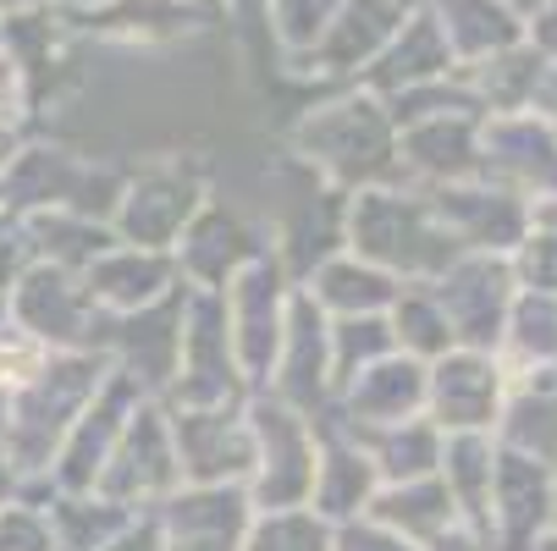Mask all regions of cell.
Returning <instances> with one entry per match:
<instances>
[{
    "instance_id": "6da1fadb",
    "label": "cell",
    "mask_w": 557,
    "mask_h": 551,
    "mask_svg": "<svg viewBox=\"0 0 557 551\" xmlns=\"http://www.w3.org/2000/svg\"><path fill=\"white\" fill-rule=\"evenodd\" d=\"M106 375H111V353H50L12 391V414H7L0 447L12 452V463L23 468V480L34 491H45L55 452L66 447V436L84 419V409L100 398Z\"/></svg>"
},
{
    "instance_id": "7a4b0ae2",
    "label": "cell",
    "mask_w": 557,
    "mask_h": 551,
    "mask_svg": "<svg viewBox=\"0 0 557 551\" xmlns=\"http://www.w3.org/2000/svg\"><path fill=\"white\" fill-rule=\"evenodd\" d=\"M343 238L359 260L392 271L397 281H436L463 254L436 204L397 188H359L343 215Z\"/></svg>"
},
{
    "instance_id": "3957f363",
    "label": "cell",
    "mask_w": 557,
    "mask_h": 551,
    "mask_svg": "<svg viewBox=\"0 0 557 551\" xmlns=\"http://www.w3.org/2000/svg\"><path fill=\"white\" fill-rule=\"evenodd\" d=\"M249 425H255V475L249 497L260 513L309 508L314 468H321V419L282 403L276 391H249Z\"/></svg>"
},
{
    "instance_id": "277c9868",
    "label": "cell",
    "mask_w": 557,
    "mask_h": 551,
    "mask_svg": "<svg viewBox=\"0 0 557 551\" xmlns=\"http://www.w3.org/2000/svg\"><path fill=\"white\" fill-rule=\"evenodd\" d=\"M12 321L45 353H106V331H111L84 271H66L50 260L28 265L12 281Z\"/></svg>"
},
{
    "instance_id": "5b68a950",
    "label": "cell",
    "mask_w": 557,
    "mask_h": 551,
    "mask_svg": "<svg viewBox=\"0 0 557 551\" xmlns=\"http://www.w3.org/2000/svg\"><path fill=\"white\" fill-rule=\"evenodd\" d=\"M249 380L237 364V342H232V321H226V292L210 287H188L183 303V359H177V380L166 391V409H215V403H244Z\"/></svg>"
},
{
    "instance_id": "8992f818",
    "label": "cell",
    "mask_w": 557,
    "mask_h": 551,
    "mask_svg": "<svg viewBox=\"0 0 557 551\" xmlns=\"http://www.w3.org/2000/svg\"><path fill=\"white\" fill-rule=\"evenodd\" d=\"M293 292H298V281L276 260V249H265L260 260H249L226 281V321H232V342H237V364H244L249 391H265L271 375H276Z\"/></svg>"
},
{
    "instance_id": "52a82bcc",
    "label": "cell",
    "mask_w": 557,
    "mask_h": 551,
    "mask_svg": "<svg viewBox=\"0 0 557 551\" xmlns=\"http://www.w3.org/2000/svg\"><path fill=\"white\" fill-rule=\"evenodd\" d=\"M95 491L106 502L138 513V518H149L161 502H172L183 491V458H177V436H172V409L161 398H149L133 414V425L116 441Z\"/></svg>"
},
{
    "instance_id": "ba28073f",
    "label": "cell",
    "mask_w": 557,
    "mask_h": 551,
    "mask_svg": "<svg viewBox=\"0 0 557 551\" xmlns=\"http://www.w3.org/2000/svg\"><path fill=\"white\" fill-rule=\"evenodd\" d=\"M513 403V370L503 353L481 348H453L431 364V391H425V414L442 425V436H503Z\"/></svg>"
},
{
    "instance_id": "9c48e42d",
    "label": "cell",
    "mask_w": 557,
    "mask_h": 551,
    "mask_svg": "<svg viewBox=\"0 0 557 551\" xmlns=\"http://www.w3.org/2000/svg\"><path fill=\"white\" fill-rule=\"evenodd\" d=\"M436 298L447 303V321L458 331V348L503 353L508 314L519 303V276L508 254H458L436 276Z\"/></svg>"
},
{
    "instance_id": "30bf717a",
    "label": "cell",
    "mask_w": 557,
    "mask_h": 551,
    "mask_svg": "<svg viewBox=\"0 0 557 551\" xmlns=\"http://www.w3.org/2000/svg\"><path fill=\"white\" fill-rule=\"evenodd\" d=\"M144 403H149V386L138 375H127V370L111 364L100 398L84 409V419L72 425L66 447L55 452L45 491H95L100 475H106V463H111V452H116V441L127 436V425H133V414Z\"/></svg>"
},
{
    "instance_id": "8fae6325",
    "label": "cell",
    "mask_w": 557,
    "mask_h": 551,
    "mask_svg": "<svg viewBox=\"0 0 557 551\" xmlns=\"http://www.w3.org/2000/svg\"><path fill=\"white\" fill-rule=\"evenodd\" d=\"M172 436L183 458V486H249L255 475L249 398L215 409H172Z\"/></svg>"
},
{
    "instance_id": "7c38bea8",
    "label": "cell",
    "mask_w": 557,
    "mask_h": 551,
    "mask_svg": "<svg viewBox=\"0 0 557 551\" xmlns=\"http://www.w3.org/2000/svg\"><path fill=\"white\" fill-rule=\"evenodd\" d=\"M552 529H557V463L530 447L503 441L486 551H535L541 535Z\"/></svg>"
},
{
    "instance_id": "4fadbf2b",
    "label": "cell",
    "mask_w": 557,
    "mask_h": 551,
    "mask_svg": "<svg viewBox=\"0 0 557 551\" xmlns=\"http://www.w3.org/2000/svg\"><path fill=\"white\" fill-rule=\"evenodd\" d=\"M255 513L249 486H183L149 518L161 529V551H244Z\"/></svg>"
},
{
    "instance_id": "5bb4252c",
    "label": "cell",
    "mask_w": 557,
    "mask_h": 551,
    "mask_svg": "<svg viewBox=\"0 0 557 551\" xmlns=\"http://www.w3.org/2000/svg\"><path fill=\"white\" fill-rule=\"evenodd\" d=\"M282 403L304 409L321 419L337 398V375H332V314L314 303L304 287L293 292V314H287V337H282V353H276V375L271 386Z\"/></svg>"
},
{
    "instance_id": "9a60e30c",
    "label": "cell",
    "mask_w": 557,
    "mask_h": 551,
    "mask_svg": "<svg viewBox=\"0 0 557 551\" xmlns=\"http://www.w3.org/2000/svg\"><path fill=\"white\" fill-rule=\"evenodd\" d=\"M205 204H210V199L199 193L194 177L149 172V177H138V183H127V188L116 193L111 231H116V243H133V249H166V254H172Z\"/></svg>"
},
{
    "instance_id": "2e32d148",
    "label": "cell",
    "mask_w": 557,
    "mask_h": 551,
    "mask_svg": "<svg viewBox=\"0 0 557 551\" xmlns=\"http://www.w3.org/2000/svg\"><path fill=\"white\" fill-rule=\"evenodd\" d=\"M304 149L309 161H321L337 183H359V188H381L375 177L392 166V138L386 122L375 116V105H332L304 127Z\"/></svg>"
},
{
    "instance_id": "e0dca14e",
    "label": "cell",
    "mask_w": 557,
    "mask_h": 551,
    "mask_svg": "<svg viewBox=\"0 0 557 551\" xmlns=\"http://www.w3.org/2000/svg\"><path fill=\"white\" fill-rule=\"evenodd\" d=\"M183 303L188 287H177L166 303H154L144 314H127V321H111L106 331V353L116 370L138 375L149 386V398H166L177 380V359H183Z\"/></svg>"
},
{
    "instance_id": "ac0fdd59",
    "label": "cell",
    "mask_w": 557,
    "mask_h": 551,
    "mask_svg": "<svg viewBox=\"0 0 557 551\" xmlns=\"http://www.w3.org/2000/svg\"><path fill=\"white\" fill-rule=\"evenodd\" d=\"M442 226L458 238L463 254H513L524 243V231L535 226L530 204L508 188H481V183H458L431 193Z\"/></svg>"
},
{
    "instance_id": "d6986e66",
    "label": "cell",
    "mask_w": 557,
    "mask_h": 551,
    "mask_svg": "<svg viewBox=\"0 0 557 551\" xmlns=\"http://www.w3.org/2000/svg\"><path fill=\"white\" fill-rule=\"evenodd\" d=\"M425 391H431V364L392 353L381 364H370L354 386L337 391V403L326 409L337 425L348 430H375V425H404L425 414Z\"/></svg>"
},
{
    "instance_id": "ffe728a7",
    "label": "cell",
    "mask_w": 557,
    "mask_h": 551,
    "mask_svg": "<svg viewBox=\"0 0 557 551\" xmlns=\"http://www.w3.org/2000/svg\"><path fill=\"white\" fill-rule=\"evenodd\" d=\"M84 281H89V292H95L106 321L144 314L154 303H166L177 287H188L183 271H177V254H166V249H133V243H111L84 271Z\"/></svg>"
},
{
    "instance_id": "44dd1931",
    "label": "cell",
    "mask_w": 557,
    "mask_h": 551,
    "mask_svg": "<svg viewBox=\"0 0 557 551\" xmlns=\"http://www.w3.org/2000/svg\"><path fill=\"white\" fill-rule=\"evenodd\" d=\"M375 497H381V475H375L370 452L337 419L321 414V468H314L309 508L326 524H354V518H370Z\"/></svg>"
},
{
    "instance_id": "7402d4cb",
    "label": "cell",
    "mask_w": 557,
    "mask_h": 551,
    "mask_svg": "<svg viewBox=\"0 0 557 551\" xmlns=\"http://www.w3.org/2000/svg\"><path fill=\"white\" fill-rule=\"evenodd\" d=\"M172 254H177V271H183V281H188V287L226 292V281H232L237 271H244L249 260H260V254H265V243H255V231H249L244 221H237L232 210L205 204Z\"/></svg>"
},
{
    "instance_id": "603a6c76",
    "label": "cell",
    "mask_w": 557,
    "mask_h": 551,
    "mask_svg": "<svg viewBox=\"0 0 557 551\" xmlns=\"http://www.w3.org/2000/svg\"><path fill=\"white\" fill-rule=\"evenodd\" d=\"M497 458H503V436H447L442 452V486L463 518V529L481 540H492V497H497Z\"/></svg>"
},
{
    "instance_id": "cb8c5ba5",
    "label": "cell",
    "mask_w": 557,
    "mask_h": 551,
    "mask_svg": "<svg viewBox=\"0 0 557 551\" xmlns=\"http://www.w3.org/2000/svg\"><path fill=\"white\" fill-rule=\"evenodd\" d=\"M298 287H304L314 303H321L332 321H354V314H386V309L397 303V292H404V281H397L392 271L359 260L354 249L321 260Z\"/></svg>"
},
{
    "instance_id": "d4e9b609",
    "label": "cell",
    "mask_w": 557,
    "mask_h": 551,
    "mask_svg": "<svg viewBox=\"0 0 557 551\" xmlns=\"http://www.w3.org/2000/svg\"><path fill=\"white\" fill-rule=\"evenodd\" d=\"M332 419V414H326ZM348 430V425H343ZM370 463H375V475L381 486H404V480H431L442 475V452H447V436L431 414L420 419H404V425H375V430H348Z\"/></svg>"
},
{
    "instance_id": "484cf974",
    "label": "cell",
    "mask_w": 557,
    "mask_h": 551,
    "mask_svg": "<svg viewBox=\"0 0 557 551\" xmlns=\"http://www.w3.org/2000/svg\"><path fill=\"white\" fill-rule=\"evenodd\" d=\"M370 518H381L386 529H397L404 540H414V546H425V551H436L442 540L463 535V518H458V508H453L442 475H431V480H404V486H381Z\"/></svg>"
},
{
    "instance_id": "4316f807",
    "label": "cell",
    "mask_w": 557,
    "mask_h": 551,
    "mask_svg": "<svg viewBox=\"0 0 557 551\" xmlns=\"http://www.w3.org/2000/svg\"><path fill=\"white\" fill-rule=\"evenodd\" d=\"M397 154H404L414 172H425V177H436L447 188L486 177V149L474 143V127L458 122V116L453 122H420V127H409V138L397 143Z\"/></svg>"
},
{
    "instance_id": "83f0119b",
    "label": "cell",
    "mask_w": 557,
    "mask_h": 551,
    "mask_svg": "<svg viewBox=\"0 0 557 551\" xmlns=\"http://www.w3.org/2000/svg\"><path fill=\"white\" fill-rule=\"evenodd\" d=\"M45 508H50L61 551H106L116 535H127L138 524V513L106 502L100 491H50Z\"/></svg>"
},
{
    "instance_id": "f1b7e54d",
    "label": "cell",
    "mask_w": 557,
    "mask_h": 551,
    "mask_svg": "<svg viewBox=\"0 0 557 551\" xmlns=\"http://www.w3.org/2000/svg\"><path fill=\"white\" fill-rule=\"evenodd\" d=\"M386 314H392L397 348L420 364H436L442 353L458 348V331L447 321V303L436 298V281H404V292H397V303Z\"/></svg>"
},
{
    "instance_id": "f546056e",
    "label": "cell",
    "mask_w": 557,
    "mask_h": 551,
    "mask_svg": "<svg viewBox=\"0 0 557 551\" xmlns=\"http://www.w3.org/2000/svg\"><path fill=\"white\" fill-rule=\"evenodd\" d=\"M503 364L513 370V380L557 370V298L552 292H519L503 331Z\"/></svg>"
},
{
    "instance_id": "4dcf8cb0",
    "label": "cell",
    "mask_w": 557,
    "mask_h": 551,
    "mask_svg": "<svg viewBox=\"0 0 557 551\" xmlns=\"http://www.w3.org/2000/svg\"><path fill=\"white\" fill-rule=\"evenodd\" d=\"M392 353H404V348H397V331H392V314H354V321H332V375H337V391L354 386L370 364H381Z\"/></svg>"
},
{
    "instance_id": "1f68e13d",
    "label": "cell",
    "mask_w": 557,
    "mask_h": 551,
    "mask_svg": "<svg viewBox=\"0 0 557 551\" xmlns=\"http://www.w3.org/2000/svg\"><path fill=\"white\" fill-rule=\"evenodd\" d=\"M337 524H326L314 508H276V513H255L244 551H332Z\"/></svg>"
},
{
    "instance_id": "d6a6232c",
    "label": "cell",
    "mask_w": 557,
    "mask_h": 551,
    "mask_svg": "<svg viewBox=\"0 0 557 551\" xmlns=\"http://www.w3.org/2000/svg\"><path fill=\"white\" fill-rule=\"evenodd\" d=\"M45 497L50 491H23L17 502L0 508V551H61Z\"/></svg>"
},
{
    "instance_id": "836d02e7",
    "label": "cell",
    "mask_w": 557,
    "mask_h": 551,
    "mask_svg": "<svg viewBox=\"0 0 557 551\" xmlns=\"http://www.w3.org/2000/svg\"><path fill=\"white\" fill-rule=\"evenodd\" d=\"M508 260H513L519 292H552L557 298V231L552 226H530L524 243Z\"/></svg>"
},
{
    "instance_id": "e575fe53",
    "label": "cell",
    "mask_w": 557,
    "mask_h": 551,
    "mask_svg": "<svg viewBox=\"0 0 557 551\" xmlns=\"http://www.w3.org/2000/svg\"><path fill=\"white\" fill-rule=\"evenodd\" d=\"M332 551H425V546L404 540L397 529H386L381 518H354V524H337Z\"/></svg>"
},
{
    "instance_id": "d590c367",
    "label": "cell",
    "mask_w": 557,
    "mask_h": 551,
    "mask_svg": "<svg viewBox=\"0 0 557 551\" xmlns=\"http://www.w3.org/2000/svg\"><path fill=\"white\" fill-rule=\"evenodd\" d=\"M106 551H161V529H154V518H138L127 535H116Z\"/></svg>"
},
{
    "instance_id": "8d00e7d4",
    "label": "cell",
    "mask_w": 557,
    "mask_h": 551,
    "mask_svg": "<svg viewBox=\"0 0 557 551\" xmlns=\"http://www.w3.org/2000/svg\"><path fill=\"white\" fill-rule=\"evenodd\" d=\"M28 491V480H23V468L12 463V452L7 447H0V508H7V502H17Z\"/></svg>"
},
{
    "instance_id": "74e56055",
    "label": "cell",
    "mask_w": 557,
    "mask_h": 551,
    "mask_svg": "<svg viewBox=\"0 0 557 551\" xmlns=\"http://www.w3.org/2000/svg\"><path fill=\"white\" fill-rule=\"evenodd\" d=\"M0 326H12V292L0 287Z\"/></svg>"
},
{
    "instance_id": "f35d334b",
    "label": "cell",
    "mask_w": 557,
    "mask_h": 551,
    "mask_svg": "<svg viewBox=\"0 0 557 551\" xmlns=\"http://www.w3.org/2000/svg\"><path fill=\"white\" fill-rule=\"evenodd\" d=\"M23 7H34V0H0V12H23Z\"/></svg>"
},
{
    "instance_id": "ab89813d",
    "label": "cell",
    "mask_w": 557,
    "mask_h": 551,
    "mask_svg": "<svg viewBox=\"0 0 557 551\" xmlns=\"http://www.w3.org/2000/svg\"><path fill=\"white\" fill-rule=\"evenodd\" d=\"M535 551H557V529H552V535H541V546H535Z\"/></svg>"
},
{
    "instance_id": "60d3db41",
    "label": "cell",
    "mask_w": 557,
    "mask_h": 551,
    "mask_svg": "<svg viewBox=\"0 0 557 551\" xmlns=\"http://www.w3.org/2000/svg\"><path fill=\"white\" fill-rule=\"evenodd\" d=\"M61 7H100V0H61Z\"/></svg>"
}]
</instances>
